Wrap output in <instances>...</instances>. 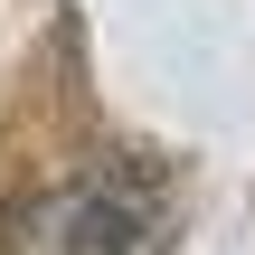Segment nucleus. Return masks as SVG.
Returning <instances> with one entry per match:
<instances>
[{
  "instance_id": "1",
  "label": "nucleus",
  "mask_w": 255,
  "mask_h": 255,
  "mask_svg": "<svg viewBox=\"0 0 255 255\" xmlns=\"http://www.w3.org/2000/svg\"><path fill=\"white\" fill-rule=\"evenodd\" d=\"M9 255H170V218H161V189L142 170L95 161L19 218Z\"/></svg>"
}]
</instances>
